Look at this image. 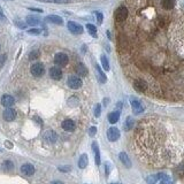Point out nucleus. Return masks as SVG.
<instances>
[{"mask_svg": "<svg viewBox=\"0 0 184 184\" xmlns=\"http://www.w3.org/2000/svg\"><path fill=\"white\" fill-rule=\"evenodd\" d=\"M14 103H15V100H14V98L12 97V96H9V95H4L3 97H1V105L3 106H5V107H12L13 105H14Z\"/></svg>", "mask_w": 184, "mask_h": 184, "instance_id": "obj_11", "label": "nucleus"}, {"mask_svg": "<svg viewBox=\"0 0 184 184\" xmlns=\"http://www.w3.org/2000/svg\"><path fill=\"white\" fill-rule=\"evenodd\" d=\"M50 76H51V78L59 81L62 78V70L59 67H52L50 69Z\"/></svg>", "mask_w": 184, "mask_h": 184, "instance_id": "obj_10", "label": "nucleus"}, {"mask_svg": "<svg viewBox=\"0 0 184 184\" xmlns=\"http://www.w3.org/2000/svg\"><path fill=\"white\" fill-rule=\"evenodd\" d=\"M59 170H61V171H69L70 168H69V167H60Z\"/></svg>", "mask_w": 184, "mask_h": 184, "instance_id": "obj_38", "label": "nucleus"}, {"mask_svg": "<svg viewBox=\"0 0 184 184\" xmlns=\"http://www.w3.org/2000/svg\"><path fill=\"white\" fill-rule=\"evenodd\" d=\"M30 11H32V12H38V13H42L43 11L42 9H38V8H29Z\"/></svg>", "mask_w": 184, "mask_h": 184, "instance_id": "obj_39", "label": "nucleus"}, {"mask_svg": "<svg viewBox=\"0 0 184 184\" xmlns=\"http://www.w3.org/2000/svg\"><path fill=\"white\" fill-rule=\"evenodd\" d=\"M75 122L73 120H64L62 122V128L66 130V131H74L75 130Z\"/></svg>", "mask_w": 184, "mask_h": 184, "instance_id": "obj_16", "label": "nucleus"}, {"mask_svg": "<svg viewBox=\"0 0 184 184\" xmlns=\"http://www.w3.org/2000/svg\"><path fill=\"white\" fill-rule=\"evenodd\" d=\"M16 26L20 27V28H22V29H24V28L27 27V26H26L24 23H22V22H16Z\"/></svg>", "mask_w": 184, "mask_h": 184, "instance_id": "obj_37", "label": "nucleus"}, {"mask_svg": "<svg viewBox=\"0 0 184 184\" xmlns=\"http://www.w3.org/2000/svg\"><path fill=\"white\" fill-rule=\"evenodd\" d=\"M100 60H101V64H103V68L105 69V70H109V62H108V60H107V58H106V55H101L100 56Z\"/></svg>", "mask_w": 184, "mask_h": 184, "instance_id": "obj_26", "label": "nucleus"}, {"mask_svg": "<svg viewBox=\"0 0 184 184\" xmlns=\"http://www.w3.org/2000/svg\"><path fill=\"white\" fill-rule=\"evenodd\" d=\"M45 21H47V22H50V23L59 24V26L63 23L62 17H60V16H58V15H48V16L45 17Z\"/></svg>", "mask_w": 184, "mask_h": 184, "instance_id": "obj_15", "label": "nucleus"}, {"mask_svg": "<svg viewBox=\"0 0 184 184\" xmlns=\"http://www.w3.org/2000/svg\"><path fill=\"white\" fill-rule=\"evenodd\" d=\"M134 126H135L134 119H132L131 116H128L127 120H126V122H124V129H126V130H131V129L134 128Z\"/></svg>", "mask_w": 184, "mask_h": 184, "instance_id": "obj_22", "label": "nucleus"}, {"mask_svg": "<svg viewBox=\"0 0 184 184\" xmlns=\"http://www.w3.org/2000/svg\"><path fill=\"white\" fill-rule=\"evenodd\" d=\"M3 116H4V119H5L6 121L11 122V121L15 120V118H16V112H15L13 108L8 107V108H6V109L4 111V113H3Z\"/></svg>", "mask_w": 184, "mask_h": 184, "instance_id": "obj_9", "label": "nucleus"}, {"mask_svg": "<svg viewBox=\"0 0 184 184\" xmlns=\"http://www.w3.org/2000/svg\"><path fill=\"white\" fill-rule=\"evenodd\" d=\"M68 62H69V58H68L67 54H64V53H58V54H55V56H54V63H55L56 66H59V67H64V66L68 64Z\"/></svg>", "mask_w": 184, "mask_h": 184, "instance_id": "obj_4", "label": "nucleus"}, {"mask_svg": "<svg viewBox=\"0 0 184 184\" xmlns=\"http://www.w3.org/2000/svg\"><path fill=\"white\" fill-rule=\"evenodd\" d=\"M0 50H1V45H0Z\"/></svg>", "mask_w": 184, "mask_h": 184, "instance_id": "obj_44", "label": "nucleus"}, {"mask_svg": "<svg viewBox=\"0 0 184 184\" xmlns=\"http://www.w3.org/2000/svg\"><path fill=\"white\" fill-rule=\"evenodd\" d=\"M6 60H7V54H3L1 56H0V68H3L4 63L6 62Z\"/></svg>", "mask_w": 184, "mask_h": 184, "instance_id": "obj_33", "label": "nucleus"}, {"mask_svg": "<svg viewBox=\"0 0 184 184\" xmlns=\"http://www.w3.org/2000/svg\"><path fill=\"white\" fill-rule=\"evenodd\" d=\"M96 16H97V21H98V24H101L103 23V20H104V16L100 12H97L96 13Z\"/></svg>", "mask_w": 184, "mask_h": 184, "instance_id": "obj_31", "label": "nucleus"}, {"mask_svg": "<svg viewBox=\"0 0 184 184\" xmlns=\"http://www.w3.org/2000/svg\"><path fill=\"white\" fill-rule=\"evenodd\" d=\"M128 16H129V11H128V8H127L126 6H120V7L115 11L114 17H115V21H116L118 23L124 22V21L128 19Z\"/></svg>", "mask_w": 184, "mask_h": 184, "instance_id": "obj_1", "label": "nucleus"}, {"mask_svg": "<svg viewBox=\"0 0 184 184\" xmlns=\"http://www.w3.org/2000/svg\"><path fill=\"white\" fill-rule=\"evenodd\" d=\"M96 71H97V78H98V81L100 82V83H106V81H107V77H106V75L104 74V71L101 70V68L99 67V66H96Z\"/></svg>", "mask_w": 184, "mask_h": 184, "instance_id": "obj_19", "label": "nucleus"}, {"mask_svg": "<svg viewBox=\"0 0 184 184\" xmlns=\"http://www.w3.org/2000/svg\"><path fill=\"white\" fill-rule=\"evenodd\" d=\"M38 56H39V52H38L37 50L30 52V54H29V59H30V60H35V59H37Z\"/></svg>", "mask_w": 184, "mask_h": 184, "instance_id": "obj_29", "label": "nucleus"}, {"mask_svg": "<svg viewBox=\"0 0 184 184\" xmlns=\"http://www.w3.org/2000/svg\"><path fill=\"white\" fill-rule=\"evenodd\" d=\"M92 148H93V152H95V161H96V165L99 166L100 165V152H99V146L98 144L95 142L92 144Z\"/></svg>", "mask_w": 184, "mask_h": 184, "instance_id": "obj_18", "label": "nucleus"}, {"mask_svg": "<svg viewBox=\"0 0 184 184\" xmlns=\"http://www.w3.org/2000/svg\"><path fill=\"white\" fill-rule=\"evenodd\" d=\"M43 137H44V139H45L47 143H55V142H56V138H58L56 134H55L53 130H47V131H45Z\"/></svg>", "mask_w": 184, "mask_h": 184, "instance_id": "obj_12", "label": "nucleus"}, {"mask_svg": "<svg viewBox=\"0 0 184 184\" xmlns=\"http://www.w3.org/2000/svg\"><path fill=\"white\" fill-rule=\"evenodd\" d=\"M100 114H101V105L98 104V105L96 106V108H95V115H96L97 118H99Z\"/></svg>", "mask_w": 184, "mask_h": 184, "instance_id": "obj_30", "label": "nucleus"}, {"mask_svg": "<svg viewBox=\"0 0 184 184\" xmlns=\"http://www.w3.org/2000/svg\"><path fill=\"white\" fill-rule=\"evenodd\" d=\"M86 29H87V31H89V34H90L91 36L97 37V28H96L93 24L87 23V24H86Z\"/></svg>", "mask_w": 184, "mask_h": 184, "instance_id": "obj_25", "label": "nucleus"}, {"mask_svg": "<svg viewBox=\"0 0 184 184\" xmlns=\"http://www.w3.org/2000/svg\"><path fill=\"white\" fill-rule=\"evenodd\" d=\"M160 5L165 11H171L175 7V0H160Z\"/></svg>", "mask_w": 184, "mask_h": 184, "instance_id": "obj_14", "label": "nucleus"}, {"mask_svg": "<svg viewBox=\"0 0 184 184\" xmlns=\"http://www.w3.org/2000/svg\"><path fill=\"white\" fill-rule=\"evenodd\" d=\"M87 166V155L86 154H82L79 160H78V167L79 168H85Z\"/></svg>", "mask_w": 184, "mask_h": 184, "instance_id": "obj_24", "label": "nucleus"}, {"mask_svg": "<svg viewBox=\"0 0 184 184\" xmlns=\"http://www.w3.org/2000/svg\"><path fill=\"white\" fill-rule=\"evenodd\" d=\"M160 184H173V181L170 179V177H168L167 175H165V176L160 179Z\"/></svg>", "mask_w": 184, "mask_h": 184, "instance_id": "obj_28", "label": "nucleus"}, {"mask_svg": "<svg viewBox=\"0 0 184 184\" xmlns=\"http://www.w3.org/2000/svg\"><path fill=\"white\" fill-rule=\"evenodd\" d=\"M67 84L70 89L73 90H77L82 86V79L78 77V76H69L68 81H67Z\"/></svg>", "mask_w": 184, "mask_h": 184, "instance_id": "obj_5", "label": "nucleus"}, {"mask_svg": "<svg viewBox=\"0 0 184 184\" xmlns=\"http://www.w3.org/2000/svg\"><path fill=\"white\" fill-rule=\"evenodd\" d=\"M107 137L111 142H116L120 138V130L115 127H112L107 130Z\"/></svg>", "mask_w": 184, "mask_h": 184, "instance_id": "obj_7", "label": "nucleus"}, {"mask_svg": "<svg viewBox=\"0 0 184 184\" xmlns=\"http://www.w3.org/2000/svg\"><path fill=\"white\" fill-rule=\"evenodd\" d=\"M119 158H120L121 162H122L127 168H130V167H131V161H130V159H129V156H128V154H127L126 152H121V153L119 154Z\"/></svg>", "mask_w": 184, "mask_h": 184, "instance_id": "obj_17", "label": "nucleus"}, {"mask_svg": "<svg viewBox=\"0 0 184 184\" xmlns=\"http://www.w3.org/2000/svg\"><path fill=\"white\" fill-rule=\"evenodd\" d=\"M30 73L32 76L35 77H40L44 75L45 73V68H44V64L43 63H34L31 67H30Z\"/></svg>", "mask_w": 184, "mask_h": 184, "instance_id": "obj_3", "label": "nucleus"}, {"mask_svg": "<svg viewBox=\"0 0 184 184\" xmlns=\"http://www.w3.org/2000/svg\"><path fill=\"white\" fill-rule=\"evenodd\" d=\"M111 184H119V183H111Z\"/></svg>", "mask_w": 184, "mask_h": 184, "instance_id": "obj_43", "label": "nucleus"}, {"mask_svg": "<svg viewBox=\"0 0 184 184\" xmlns=\"http://www.w3.org/2000/svg\"><path fill=\"white\" fill-rule=\"evenodd\" d=\"M21 171L27 176H31V175L35 174V167L31 163H24L21 167Z\"/></svg>", "mask_w": 184, "mask_h": 184, "instance_id": "obj_13", "label": "nucleus"}, {"mask_svg": "<svg viewBox=\"0 0 184 184\" xmlns=\"http://www.w3.org/2000/svg\"><path fill=\"white\" fill-rule=\"evenodd\" d=\"M130 104H131V108H132V111H134L135 114H140V113L144 112L143 105H142L137 99L131 98V99H130Z\"/></svg>", "mask_w": 184, "mask_h": 184, "instance_id": "obj_8", "label": "nucleus"}, {"mask_svg": "<svg viewBox=\"0 0 184 184\" xmlns=\"http://www.w3.org/2000/svg\"><path fill=\"white\" fill-rule=\"evenodd\" d=\"M132 84H134V89L138 92H145L148 89V83L143 78H136Z\"/></svg>", "mask_w": 184, "mask_h": 184, "instance_id": "obj_2", "label": "nucleus"}, {"mask_svg": "<svg viewBox=\"0 0 184 184\" xmlns=\"http://www.w3.org/2000/svg\"><path fill=\"white\" fill-rule=\"evenodd\" d=\"M96 132H97V128H96V127H91V128L89 129V135H90V136H95Z\"/></svg>", "mask_w": 184, "mask_h": 184, "instance_id": "obj_34", "label": "nucleus"}, {"mask_svg": "<svg viewBox=\"0 0 184 184\" xmlns=\"http://www.w3.org/2000/svg\"><path fill=\"white\" fill-rule=\"evenodd\" d=\"M76 73L79 75V76H86L87 75V69H86V67L83 64V63H78L77 66H76Z\"/></svg>", "mask_w": 184, "mask_h": 184, "instance_id": "obj_20", "label": "nucleus"}, {"mask_svg": "<svg viewBox=\"0 0 184 184\" xmlns=\"http://www.w3.org/2000/svg\"><path fill=\"white\" fill-rule=\"evenodd\" d=\"M119 119H120V113H119V112H112V113L108 115V121H109V123H112V124L116 123V122L119 121Z\"/></svg>", "mask_w": 184, "mask_h": 184, "instance_id": "obj_21", "label": "nucleus"}, {"mask_svg": "<svg viewBox=\"0 0 184 184\" xmlns=\"http://www.w3.org/2000/svg\"><path fill=\"white\" fill-rule=\"evenodd\" d=\"M27 23L29 24V26H37V24H39L40 23V20L38 19V17H36V16H28L27 17Z\"/></svg>", "mask_w": 184, "mask_h": 184, "instance_id": "obj_23", "label": "nucleus"}, {"mask_svg": "<svg viewBox=\"0 0 184 184\" xmlns=\"http://www.w3.org/2000/svg\"><path fill=\"white\" fill-rule=\"evenodd\" d=\"M3 168H4L5 170H12V169L14 168V165H13L12 161L6 160V161H4V163H3Z\"/></svg>", "mask_w": 184, "mask_h": 184, "instance_id": "obj_27", "label": "nucleus"}, {"mask_svg": "<svg viewBox=\"0 0 184 184\" xmlns=\"http://www.w3.org/2000/svg\"><path fill=\"white\" fill-rule=\"evenodd\" d=\"M28 34H29V35H39V34H40V29L32 28V29L28 30Z\"/></svg>", "mask_w": 184, "mask_h": 184, "instance_id": "obj_32", "label": "nucleus"}, {"mask_svg": "<svg viewBox=\"0 0 184 184\" xmlns=\"http://www.w3.org/2000/svg\"><path fill=\"white\" fill-rule=\"evenodd\" d=\"M52 184H63L61 181H54V182H52Z\"/></svg>", "mask_w": 184, "mask_h": 184, "instance_id": "obj_41", "label": "nucleus"}, {"mask_svg": "<svg viewBox=\"0 0 184 184\" xmlns=\"http://www.w3.org/2000/svg\"><path fill=\"white\" fill-rule=\"evenodd\" d=\"M6 145H7V146H9V148H11V147H12V146H13V145H12V144H11V143H6Z\"/></svg>", "mask_w": 184, "mask_h": 184, "instance_id": "obj_42", "label": "nucleus"}, {"mask_svg": "<svg viewBox=\"0 0 184 184\" xmlns=\"http://www.w3.org/2000/svg\"><path fill=\"white\" fill-rule=\"evenodd\" d=\"M67 27H68L69 31H70L71 34H74V35H81V34L83 32V27H82L81 24L76 23V22L69 21L68 24H67Z\"/></svg>", "mask_w": 184, "mask_h": 184, "instance_id": "obj_6", "label": "nucleus"}, {"mask_svg": "<svg viewBox=\"0 0 184 184\" xmlns=\"http://www.w3.org/2000/svg\"><path fill=\"white\" fill-rule=\"evenodd\" d=\"M0 20H3V21H6V17H5V15H4V12H3L1 7H0Z\"/></svg>", "mask_w": 184, "mask_h": 184, "instance_id": "obj_36", "label": "nucleus"}, {"mask_svg": "<svg viewBox=\"0 0 184 184\" xmlns=\"http://www.w3.org/2000/svg\"><path fill=\"white\" fill-rule=\"evenodd\" d=\"M53 3H55V4H67L68 0H53Z\"/></svg>", "mask_w": 184, "mask_h": 184, "instance_id": "obj_35", "label": "nucleus"}, {"mask_svg": "<svg viewBox=\"0 0 184 184\" xmlns=\"http://www.w3.org/2000/svg\"><path fill=\"white\" fill-rule=\"evenodd\" d=\"M38 1H42V3H52L53 0H38Z\"/></svg>", "mask_w": 184, "mask_h": 184, "instance_id": "obj_40", "label": "nucleus"}]
</instances>
